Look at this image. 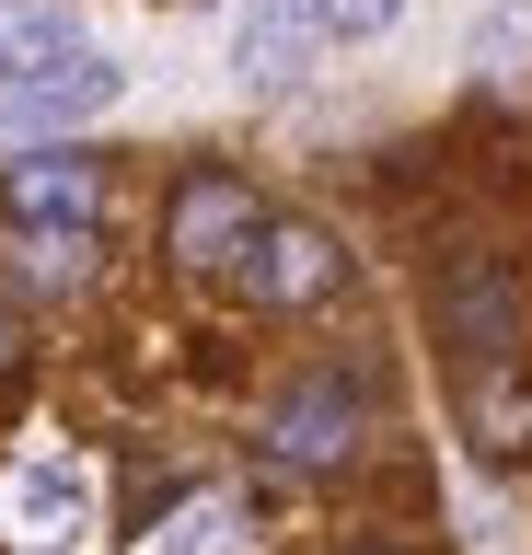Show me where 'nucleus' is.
Here are the masks:
<instances>
[{"label":"nucleus","instance_id":"11","mask_svg":"<svg viewBox=\"0 0 532 555\" xmlns=\"http://www.w3.org/2000/svg\"><path fill=\"white\" fill-rule=\"evenodd\" d=\"M313 12H324V35H382L405 0H313Z\"/></svg>","mask_w":532,"mask_h":555},{"label":"nucleus","instance_id":"8","mask_svg":"<svg viewBox=\"0 0 532 555\" xmlns=\"http://www.w3.org/2000/svg\"><path fill=\"white\" fill-rule=\"evenodd\" d=\"M81 59V24L59 0H0V81H24V69H59Z\"/></svg>","mask_w":532,"mask_h":555},{"label":"nucleus","instance_id":"12","mask_svg":"<svg viewBox=\"0 0 532 555\" xmlns=\"http://www.w3.org/2000/svg\"><path fill=\"white\" fill-rule=\"evenodd\" d=\"M12 347H24V336H12V324H0V371H12Z\"/></svg>","mask_w":532,"mask_h":555},{"label":"nucleus","instance_id":"4","mask_svg":"<svg viewBox=\"0 0 532 555\" xmlns=\"http://www.w3.org/2000/svg\"><path fill=\"white\" fill-rule=\"evenodd\" d=\"M0 520H12L24 544H70L81 520H93V463H70V451L24 463V475L0 486Z\"/></svg>","mask_w":532,"mask_h":555},{"label":"nucleus","instance_id":"9","mask_svg":"<svg viewBox=\"0 0 532 555\" xmlns=\"http://www.w3.org/2000/svg\"><path fill=\"white\" fill-rule=\"evenodd\" d=\"M12 255H24V278H81L93 220H12Z\"/></svg>","mask_w":532,"mask_h":555},{"label":"nucleus","instance_id":"7","mask_svg":"<svg viewBox=\"0 0 532 555\" xmlns=\"http://www.w3.org/2000/svg\"><path fill=\"white\" fill-rule=\"evenodd\" d=\"M244 232H255V185H232V173H197L174 197V255L185 267H220Z\"/></svg>","mask_w":532,"mask_h":555},{"label":"nucleus","instance_id":"6","mask_svg":"<svg viewBox=\"0 0 532 555\" xmlns=\"http://www.w3.org/2000/svg\"><path fill=\"white\" fill-rule=\"evenodd\" d=\"M93 197H105V163L93 151H36V163L0 173V208L12 220H93Z\"/></svg>","mask_w":532,"mask_h":555},{"label":"nucleus","instance_id":"3","mask_svg":"<svg viewBox=\"0 0 532 555\" xmlns=\"http://www.w3.org/2000/svg\"><path fill=\"white\" fill-rule=\"evenodd\" d=\"M116 104V69L81 47L59 69H24V81H0V139H36V128H81V116H105Z\"/></svg>","mask_w":532,"mask_h":555},{"label":"nucleus","instance_id":"10","mask_svg":"<svg viewBox=\"0 0 532 555\" xmlns=\"http://www.w3.org/2000/svg\"><path fill=\"white\" fill-rule=\"evenodd\" d=\"M220 544H232V498H197V509L163 532V555H220Z\"/></svg>","mask_w":532,"mask_h":555},{"label":"nucleus","instance_id":"2","mask_svg":"<svg viewBox=\"0 0 532 555\" xmlns=\"http://www.w3.org/2000/svg\"><path fill=\"white\" fill-rule=\"evenodd\" d=\"M244 289L267 312L324 301V289H336V243H324L313 220H255V232H244Z\"/></svg>","mask_w":532,"mask_h":555},{"label":"nucleus","instance_id":"5","mask_svg":"<svg viewBox=\"0 0 532 555\" xmlns=\"http://www.w3.org/2000/svg\"><path fill=\"white\" fill-rule=\"evenodd\" d=\"M324 59V12L313 0H244V24H232V69L244 81H301Z\"/></svg>","mask_w":532,"mask_h":555},{"label":"nucleus","instance_id":"1","mask_svg":"<svg viewBox=\"0 0 532 555\" xmlns=\"http://www.w3.org/2000/svg\"><path fill=\"white\" fill-rule=\"evenodd\" d=\"M359 428H371V393H359L348 371H324V382H301V393L267 405V451H278V463H348Z\"/></svg>","mask_w":532,"mask_h":555}]
</instances>
